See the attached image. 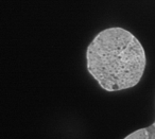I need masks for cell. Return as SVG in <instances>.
<instances>
[{
	"label": "cell",
	"instance_id": "obj_2",
	"mask_svg": "<svg viewBox=\"0 0 155 139\" xmlns=\"http://www.w3.org/2000/svg\"><path fill=\"white\" fill-rule=\"evenodd\" d=\"M124 139H149V134L147 129H138V131L130 134Z\"/></svg>",
	"mask_w": 155,
	"mask_h": 139
},
{
	"label": "cell",
	"instance_id": "obj_1",
	"mask_svg": "<svg viewBox=\"0 0 155 139\" xmlns=\"http://www.w3.org/2000/svg\"><path fill=\"white\" fill-rule=\"evenodd\" d=\"M87 69L103 89L118 91L135 86L145 68V53L128 30L101 31L87 48Z\"/></svg>",
	"mask_w": 155,
	"mask_h": 139
}]
</instances>
